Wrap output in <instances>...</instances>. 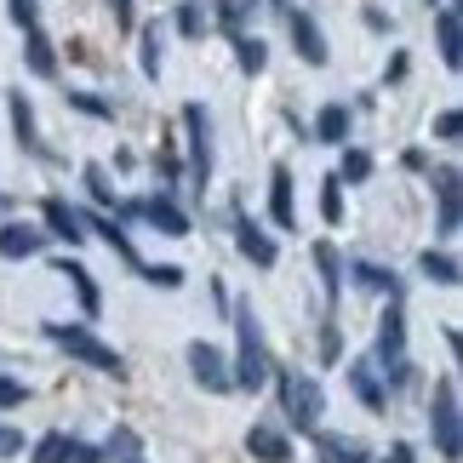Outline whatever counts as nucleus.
I'll use <instances>...</instances> for the list:
<instances>
[{
  "label": "nucleus",
  "mask_w": 463,
  "mask_h": 463,
  "mask_svg": "<svg viewBox=\"0 0 463 463\" xmlns=\"http://www.w3.org/2000/svg\"><path fill=\"white\" fill-rule=\"evenodd\" d=\"M320 218H326V223H344V184H337V172L320 184Z\"/></svg>",
  "instance_id": "5701e85b"
},
{
  "label": "nucleus",
  "mask_w": 463,
  "mask_h": 463,
  "mask_svg": "<svg viewBox=\"0 0 463 463\" xmlns=\"http://www.w3.org/2000/svg\"><path fill=\"white\" fill-rule=\"evenodd\" d=\"M354 280L372 292H389V298H401V280L395 275H383V269H372V263H354Z\"/></svg>",
  "instance_id": "cd10ccee"
},
{
  "label": "nucleus",
  "mask_w": 463,
  "mask_h": 463,
  "mask_svg": "<svg viewBox=\"0 0 463 463\" xmlns=\"http://www.w3.org/2000/svg\"><path fill=\"white\" fill-rule=\"evenodd\" d=\"M6 406H24V383L0 378V412H6Z\"/></svg>",
  "instance_id": "e433bc0d"
},
{
  "label": "nucleus",
  "mask_w": 463,
  "mask_h": 463,
  "mask_svg": "<svg viewBox=\"0 0 463 463\" xmlns=\"http://www.w3.org/2000/svg\"><path fill=\"white\" fill-rule=\"evenodd\" d=\"M41 212H46V229H52L58 241H69V246H80V241H86V223L75 218V212H69V201H58V194H46V201H41Z\"/></svg>",
  "instance_id": "9d476101"
},
{
  "label": "nucleus",
  "mask_w": 463,
  "mask_h": 463,
  "mask_svg": "<svg viewBox=\"0 0 463 463\" xmlns=\"http://www.w3.org/2000/svg\"><path fill=\"white\" fill-rule=\"evenodd\" d=\"M12 24L24 29V34H29V29H41V6H34V0H12Z\"/></svg>",
  "instance_id": "f704fd0d"
},
{
  "label": "nucleus",
  "mask_w": 463,
  "mask_h": 463,
  "mask_svg": "<svg viewBox=\"0 0 463 463\" xmlns=\"http://www.w3.org/2000/svg\"><path fill=\"white\" fill-rule=\"evenodd\" d=\"M109 12H115V29L132 34V0H109Z\"/></svg>",
  "instance_id": "4c0bfd02"
},
{
  "label": "nucleus",
  "mask_w": 463,
  "mask_h": 463,
  "mask_svg": "<svg viewBox=\"0 0 463 463\" xmlns=\"http://www.w3.org/2000/svg\"><path fill=\"white\" fill-rule=\"evenodd\" d=\"M69 458H75L69 435H41V447H34V463H69Z\"/></svg>",
  "instance_id": "b1692460"
},
{
  "label": "nucleus",
  "mask_w": 463,
  "mask_h": 463,
  "mask_svg": "<svg viewBox=\"0 0 463 463\" xmlns=\"http://www.w3.org/2000/svg\"><path fill=\"white\" fill-rule=\"evenodd\" d=\"M269 218H275L280 229H292V223H298V206H292V172H287V166H275V172H269Z\"/></svg>",
  "instance_id": "9b49d317"
},
{
  "label": "nucleus",
  "mask_w": 463,
  "mask_h": 463,
  "mask_svg": "<svg viewBox=\"0 0 463 463\" xmlns=\"http://www.w3.org/2000/svg\"><path fill=\"white\" fill-rule=\"evenodd\" d=\"M435 34H440V63H447V69H458L463 58H458V12H452V6L435 17Z\"/></svg>",
  "instance_id": "aec40b11"
},
{
  "label": "nucleus",
  "mask_w": 463,
  "mask_h": 463,
  "mask_svg": "<svg viewBox=\"0 0 463 463\" xmlns=\"http://www.w3.org/2000/svg\"><path fill=\"white\" fill-rule=\"evenodd\" d=\"M149 280H155V287H177V280H184V275H177V269H144Z\"/></svg>",
  "instance_id": "79ce46f5"
},
{
  "label": "nucleus",
  "mask_w": 463,
  "mask_h": 463,
  "mask_svg": "<svg viewBox=\"0 0 463 463\" xmlns=\"http://www.w3.org/2000/svg\"><path fill=\"white\" fill-rule=\"evenodd\" d=\"M435 189H440V229H458V166H440L435 172Z\"/></svg>",
  "instance_id": "dca6fc26"
},
{
  "label": "nucleus",
  "mask_w": 463,
  "mask_h": 463,
  "mask_svg": "<svg viewBox=\"0 0 463 463\" xmlns=\"http://www.w3.org/2000/svg\"><path fill=\"white\" fill-rule=\"evenodd\" d=\"M378 361L389 366V378H406V309H401V298H389V315H383V326H378Z\"/></svg>",
  "instance_id": "39448f33"
},
{
  "label": "nucleus",
  "mask_w": 463,
  "mask_h": 463,
  "mask_svg": "<svg viewBox=\"0 0 463 463\" xmlns=\"http://www.w3.org/2000/svg\"><path fill=\"white\" fill-rule=\"evenodd\" d=\"M41 229H29V223H6L0 229V258H34L41 252Z\"/></svg>",
  "instance_id": "ddd939ff"
},
{
  "label": "nucleus",
  "mask_w": 463,
  "mask_h": 463,
  "mask_svg": "<svg viewBox=\"0 0 463 463\" xmlns=\"http://www.w3.org/2000/svg\"><path fill=\"white\" fill-rule=\"evenodd\" d=\"M69 109L92 115V120H115V103H103L98 92H69Z\"/></svg>",
  "instance_id": "c85d7f7f"
},
{
  "label": "nucleus",
  "mask_w": 463,
  "mask_h": 463,
  "mask_svg": "<svg viewBox=\"0 0 463 463\" xmlns=\"http://www.w3.org/2000/svg\"><path fill=\"white\" fill-rule=\"evenodd\" d=\"M430 430H435L440 458H458V440H463V430H458V378H440L435 406H430Z\"/></svg>",
  "instance_id": "7ed1b4c3"
},
{
  "label": "nucleus",
  "mask_w": 463,
  "mask_h": 463,
  "mask_svg": "<svg viewBox=\"0 0 463 463\" xmlns=\"http://www.w3.org/2000/svg\"><path fill=\"white\" fill-rule=\"evenodd\" d=\"M320 458H326V463H366V452H361V447H349V452H344L332 435H320Z\"/></svg>",
  "instance_id": "2f4dec72"
},
{
  "label": "nucleus",
  "mask_w": 463,
  "mask_h": 463,
  "mask_svg": "<svg viewBox=\"0 0 463 463\" xmlns=\"http://www.w3.org/2000/svg\"><path fill=\"white\" fill-rule=\"evenodd\" d=\"M177 29H184L189 41H201V34H206V6H201V0H184V6H177Z\"/></svg>",
  "instance_id": "bb28decb"
},
{
  "label": "nucleus",
  "mask_w": 463,
  "mask_h": 463,
  "mask_svg": "<svg viewBox=\"0 0 463 463\" xmlns=\"http://www.w3.org/2000/svg\"><path fill=\"white\" fill-rule=\"evenodd\" d=\"M372 177V155L366 149H349L344 155V172H337V184H366Z\"/></svg>",
  "instance_id": "c756f323"
},
{
  "label": "nucleus",
  "mask_w": 463,
  "mask_h": 463,
  "mask_svg": "<svg viewBox=\"0 0 463 463\" xmlns=\"http://www.w3.org/2000/svg\"><path fill=\"white\" fill-rule=\"evenodd\" d=\"M458 127H463V120H458V109H447V115H440V120H435V132H440V137H447V144H452V137H458Z\"/></svg>",
  "instance_id": "ea45409f"
},
{
  "label": "nucleus",
  "mask_w": 463,
  "mask_h": 463,
  "mask_svg": "<svg viewBox=\"0 0 463 463\" xmlns=\"http://www.w3.org/2000/svg\"><path fill=\"white\" fill-rule=\"evenodd\" d=\"M389 463H412V447H389Z\"/></svg>",
  "instance_id": "37998d69"
},
{
  "label": "nucleus",
  "mask_w": 463,
  "mask_h": 463,
  "mask_svg": "<svg viewBox=\"0 0 463 463\" xmlns=\"http://www.w3.org/2000/svg\"><path fill=\"white\" fill-rule=\"evenodd\" d=\"M235 326H241V366H235V378H229V383L258 389L263 378H269V361H263V332H258L252 309H241V315H235Z\"/></svg>",
  "instance_id": "f03ea898"
},
{
  "label": "nucleus",
  "mask_w": 463,
  "mask_h": 463,
  "mask_svg": "<svg viewBox=\"0 0 463 463\" xmlns=\"http://www.w3.org/2000/svg\"><path fill=\"white\" fill-rule=\"evenodd\" d=\"M12 452H24V435H17V430H0V458H12Z\"/></svg>",
  "instance_id": "a19ab883"
},
{
  "label": "nucleus",
  "mask_w": 463,
  "mask_h": 463,
  "mask_svg": "<svg viewBox=\"0 0 463 463\" xmlns=\"http://www.w3.org/2000/svg\"><path fill=\"white\" fill-rule=\"evenodd\" d=\"M189 372L212 389V395H223V389H229V366L218 361V349H212V344H194L189 349Z\"/></svg>",
  "instance_id": "1a4fd4ad"
},
{
  "label": "nucleus",
  "mask_w": 463,
  "mask_h": 463,
  "mask_svg": "<svg viewBox=\"0 0 463 463\" xmlns=\"http://www.w3.org/2000/svg\"><path fill=\"white\" fill-rule=\"evenodd\" d=\"M218 24L229 34H241V0H218Z\"/></svg>",
  "instance_id": "c9c22d12"
},
{
  "label": "nucleus",
  "mask_w": 463,
  "mask_h": 463,
  "mask_svg": "<svg viewBox=\"0 0 463 463\" xmlns=\"http://www.w3.org/2000/svg\"><path fill=\"white\" fill-rule=\"evenodd\" d=\"M315 263H320V280H326V298H337V246L320 241L315 246Z\"/></svg>",
  "instance_id": "7c9ffc66"
},
{
  "label": "nucleus",
  "mask_w": 463,
  "mask_h": 463,
  "mask_svg": "<svg viewBox=\"0 0 463 463\" xmlns=\"http://www.w3.org/2000/svg\"><path fill=\"white\" fill-rule=\"evenodd\" d=\"M315 137H320V144H344V137H349V109H344V103H326V109H320Z\"/></svg>",
  "instance_id": "a211bd4d"
},
{
  "label": "nucleus",
  "mask_w": 463,
  "mask_h": 463,
  "mask_svg": "<svg viewBox=\"0 0 463 463\" xmlns=\"http://www.w3.org/2000/svg\"><path fill=\"white\" fill-rule=\"evenodd\" d=\"M423 275L440 280V287H458V263H452V252H423Z\"/></svg>",
  "instance_id": "a878e982"
},
{
  "label": "nucleus",
  "mask_w": 463,
  "mask_h": 463,
  "mask_svg": "<svg viewBox=\"0 0 463 463\" xmlns=\"http://www.w3.org/2000/svg\"><path fill=\"white\" fill-rule=\"evenodd\" d=\"M86 189H92L98 206H115V189H109V177H103V166H86Z\"/></svg>",
  "instance_id": "473e14b6"
},
{
  "label": "nucleus",
  "mask_w": 463,
  "mask_h": 463,
  "mask_svg": "<svg viewBox=\"0 0 463 463\" xmlns=\"http://www.w3.org/2000/svg\"><path fill=\"white\" fill-rule=\"evenodd\" d=\"M155 172H160V177H177V155H172V144H160V155H155Z\"/></svg>",
  "instance_id": "58836bf2"
},
{
  "label": "nucleus",
  "mask_w": 463,
  "mask_h": 463,
  "mask_svg": "<svg viewBox=\"0 0 463 463\" xmlns=\"http://www.w3.org/2000/svg\"><path fill=\"white\" fill-rule=\"evenodd\" d=\"M235 241H241V252H246V258H252V263H258V269H275V241H269V235H263V229H258V223H246V218H241V223H235Z\"/></svg>",
  "instance_id": "f8f14e48"
},
{
  "label": "nucleus",
  "mask_w": 463,
  "mask_h": 463,
  "mask_svg": "<svg viewBox=\"0 0 463 463\" xmlns=\"http://www.w3.org/2000/svg\"><path fill=\"white\" fill-rule=\"evenodd\" d=\"M12 132H17V144L24 149H41V132H34V109H29V98L24 92H12Z\"/></svg>",
  "instance_id": "f3484780"
},
{
  "label": "nucleus",
  "mask_w": 463,
  "mask_h": 463,
  "mask_svg": "<svg viewBox=\"0 0 463 463\" xmlns=\"http://www.w3.org/2000/svg\"><path fill=\"white\" fill-rule=\"evenodd\" d=\"M58 269H63L69 280H75V292H80V309H86V315H98V309H103V292H98V280L86 275L75 258H58Z\"/></svg>",
  "instance_id": "2eb2a0df"
},
{
  "label": "nucleus",
  "mask_w": 463,
  "mask_h": 463,
  "mask_svg": "<svg viewBox=\"0 0 463 463\" xmlns=\"http://www.w3.org/2000/svg\"><path fill=\"white\" fill-rule=\"evenodd\" d=\"M349 378H354V389H361V401L372 406V412H383V406H389V401H383L389 389H383L378 378H372V366H349Z\"/></svg>",
  "instance_id": "4be33fe9"
},
{
  "label": "nucleus",
  "mask_w": 463,
  "mask_h": 463,
  "mask_svg": "<svg viewBox=\"0 0 463 463\" xmlns=\"http://www.w3.org/2000/svg\"><path fill=\"white\" fill-rule=\"evenodd\" d=\"M246 452L263 458V463H287V458H292V447L280 440V430H269V423H258V430L246 435Z\"/></svg>",
  "instance_id": "4468645a"
},
{
  "label": "nucleus",
  "mask_w": 463,
  "mask_h": 463,
  "mask_svg": "<svg viewBox=\"0 0 463 463\" xmlns=\"http://www.w3.org/2000/svg\"><path fill=\"white\" fill-rule=\"evenodd\" d=\"M184 132H189V160H194V184L206 189V177H212V132H206V109H201V103H184Z\"/></svg>",
  "instance_id": "423d86ee"
},
{
  "label": "nucleus",
  "mask_w": 463,
  "mask_h": 463,
  "mask_svg": "<svg viewBox=\"0 0 463 463\" xmlns=\"http://www.w3.org/2000/svg\"><path fill=\"white\" fill-rule=\"evenodd\" d=\"M132 218H144V223H155V229H166V235H189V218L184 212H177L166 194H149V201H132L127 206Z\"/></svg>",
  "instance_id": "0eeeda50"
},
{
  "label": "nucleus",
  "mask_w": 463,
  "mask_h": 463,
  "mask_svg": "<svg viewBox=\"0 0 463 463\" xmlns=\"http://www.w3.org/2000/svg\"><path fill=\"white\" fill-rule=\"evenodd\" d=\"M92 229H98V235H103V241H109V246H115V252H120V258H127V263H132V269H144V258H137V246H132L127 235H120V223H115V218H92Z\"/></svg>",
  "instance_id": "412c9836"
},
{
  "label": "nucleus",
  "mask_w": 463,
  "mask_h": 463,
  "mask_svg": "<svg viewBox=\"0 0 463 463\" xmlns=\"http://www.w3.org/2000/svg\"><path fill=\"white\" fill-rule=\"evenodd\" d=\"M144 75H149V80L160 75V24L144 29Z\"/></svg>",
  "instance_id": "72a5a7b5"
},
{
  "label": "nucleus",
  "mask_w": 463,
  "mask_h": 463,
  "mask_svg": "<svg viewBox=\"0 0 463 463\" xmlns=\"http://www.w3.org/2000/svg\"><path fill=\"white\" fill-rule=\"evenodd\" d=\"M292 46H298V58H304V63H326V34H320V24H315V17L309 12H292Z\"/></svg>",
  "instance_id": "6e6552de"
},
{
  "label": "nucleus",
  "mask_w": 463,
  "mask_h": 463,
  "mask_svg": "<svg viewBox=\"0 0 463 463\" xmlns=\"http://www.w3.org/2000/svg\"><path fill=\"white\" fill-rule=\"evenodd\" d=\"M46 337H52V344H63V354H69V361H86V366H98V372H115V378H120V354H115V349H103V344H98V337L86 332V326H63V320H52V326H46Z\"/></svg>",
  "instance_id": "f257e3e1"
},
{
  "label": "nucleus",
  "mask_w": 463,
  "mask_h": 463,
  "mask_svg": "<svg viewBox=\"0 0 463 463\" xmlns=\"http://www.w3.org/2000/svg\"><path fill=\"white\" fill-rule=\"evenodd\" d=\"M24 41H29V46H24V52H29V69H34V75H46V80H52V75H58V52H52V41H46L41 29H29Z\"/></svg>",
  "instance_id": "6ab92c4d"
},
{
  "label": "nucleus",
  "mask_w": 463,
  "mask_h": 463,
  "mask_svg": "<svg viewBox=\"0 0 463 463\" xmlns=\"http://www.w3.org/2000/svg\"><path fill=\"white\" fill-rule=\"evenodd\" d=\"M280 406H287V418L298 423V430H315V423H320V389H315V378L280 372Z\"/></svg>",
  "instance_id": "20e7f679"
},
{
  "label": "nucleus",
  "mask_w": 463,
  "mask_h": 463,
  "mask_svg": "<svg viewBox=\"0 0 463 463\" xmlns=\"http://www.w3.org/2000/svg\"><path fill=\"white\" fill-rule=\"evenodd\" d=\"M235 58H241L246 75H258V69L269 63V46H263V41H246V34H235Z\"/></svg>",
  "instance_id": "393cba45"
}]
</instances>
